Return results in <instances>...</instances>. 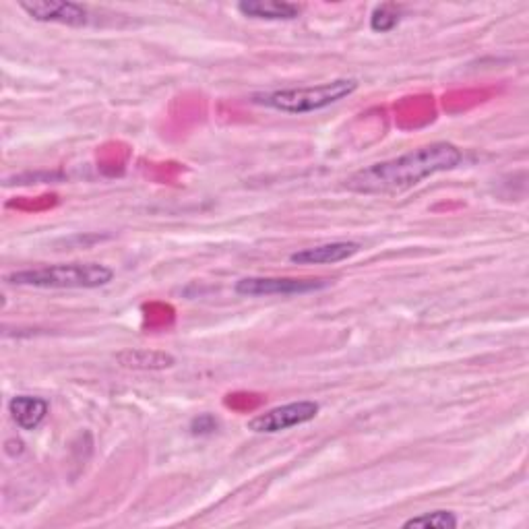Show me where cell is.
<instances>
[{
    "instance_id": "1",
    "label": "cell",
    "mask_w": 529,
    "mask_h": 529,
    "mask_svg": "<svg viewBox=\"0 0 529 529\" xmlns=\"http://www.w3.org/2000/svg\"><path fill=\"white\" fill-rule=\"evenodd\" d=\"M463 153L447 141L428 143L399 155V158L370 164L346 180V189L358 195H397L406 193L422 180L457 168Z\"/></svg>"
},
{
    "instance_id": "2",
    "label": "cell",
    "mask_w": 529,
    "mask_h": 529,
    "mask_svg": "<svg viewBox=\"0 0 529 529\" xmlns=\"http://www.w3.org/2000/svg\"><path fill=\"white\" fill-rule=\"evenodd\" d=\"M114 279V271L102 263H62L21 269L7 275V282L40 290H98Z\"/></svg>"
},
{
    "instance_id": "3",
    "label": "cell",
    "mask_w": 529,
    "mask_h": 529,
    "mask_svg": "<svg viewBox=\"0 0 529 529\" xmlns=\"http://www.w3.org/2000/svg\"><path fill=\"white\" fill-rule=\"evenodd\" d=\"M360 83L356 79H333L321 85L310 87H292L253 93L251 102L269 110L284 114H308L325 110L341 100H346L358 91Z\"/></svg>"
},
{
    "instance_id": "4",
    "label": "cell",
    "mask_w": 529,
    "mask_h": 529,
    "mask_svg": "<svg viewBox=\"0 0 529 529\" xmlns=\"http://www.w3.org/2000/svg\"><path fill=\"white\" fill-rule=\"evenodd\" d=\"M331 279H298V277H242L236 282L234 292L246 298L261 296H302L327 290Z\"/></svg>"
},
{
    "instance_id": "5",
    "label": "cell",
    "mask_w": 529,
    "mask_h": 529,
    "mask_svg": "<svg viewBox=\"0 0 529 529\" xmlns=\"http://www.w3.org/2000/svg\"><path fill=\"white\" fill-rule=\"evenodd\" d=\"M321 412V406L317 401L310 399H300L286 403V406H277L273 410H267L265 414L255 416L253 420H248L246 428L257 434H277L290 430L294 426H302L313 422Z\"/></svg>"
},
{
    "instance_id": "6",
    "label": "cell",
    "mask_w": 529,
    "mask_h": 529,
    "mask_svg": "<svg viewBox=\"0 0 529 529\" xmlns=\"http://www.w3.org/2000/svg\"><path fill=\"white\" fill-rule=\"evenodd\" d=\"M19 9L38 23H60L69 27H83L89 23L87 9L69 0H21Z\"/></svg>"
},
{
    "instance_id": "7",
    "label": "cell",
    "mask_w": 529,
    "mask_h": 529,
    "mask_svg": "<svg viewBox=\"0 0 529 529\" xmlns=\"http://www.w3.org/2000/svg\"><path fill=\"white\" fill-rule=\"evenodd\" d=\"M362 244L354 240H337V242H325L319 246H310L302 248V251H296L290 255V263L294 265H333L348 261L354 255L360 253Z\"/></svg>"
},
{
    "instance_id": "8",
    "label": "cell",
    "mask_w": 529,
    "mask_h": 529,
    "mask_svg": "<svg viewBox=\"0 0 529 529\" xmlns=\"http://www.w3.org/2000/svg\"><path fill=\"white\" fill-rule=\"evenodd\" d=\"M236 9L240 15L259 21H294L302 13L300 5L279 3V0H242Z\"/></svg>"
},
{
    "instance_id": "9",
    "label": "cell",
    "mask_w": 529,
    "mask_h": 529,
    "mask_svg": "<svg viewBox=\"0 0 529 529\" xmlns=\"http://www.w3.org/2000/svg\"><path fill=\"white\" fill-rule=\"evenodd\" d=\"M116 364L129 370H143V372H158L176 366V358L162 350H147V348H129L114 356Z\"/></svg>"
},
{
    "instance_id": "10",
    "label": "cell",
    "mask_w": 529,
    "mask_h": 529,
    "mask_svg": "<svg viewBox=\"0 0 529 529\" xmlns=\"http://www.w3.org/2000/svg\"><path fill=\"white\" fill-rule=\"evenodd\" d=\"M50 403L36 395H17L9 401V414L21 430H36L46 420Z\"/></svg>"
},
{
    "instance_id": "11",
    "label": "cell",
    "mask_w": 529,
    "mask_h": 529,
    "mask_svg": "<svg viewBox=\"0 0 529 529\" xmlns=\"http://www.w3.org/2000/svg\"><path fill=\"white\" fill-rule=\"evenodd\" d=\"M459 525V519L451 511H432V513H422L418 517L408 519L403 523V527H437V529H453Z\"/></svg>"
},
{
    "instance_id": "12",
    "label": "cell",
    "mask_w": 529,
    "mask_h": 529,
    "mask_svg": "<svg viewBox=\"0 0 529 529\" xmlns=\"http://www.w3.org/2000/svg\"><path fill=\"white\" fill-rule=\"evenodd\" d=\"M399 7L397 5H379L370 15V29L377 34H389L399 25Z\"/></svg>"
},
{
    "instance_id": "13",
    "label": "cell",
    "mask_w": 529,
    "mask_h": 529,
    "mask_svg": "<svg viewBox=\"0 0 529 529\" xmlns=\"http://www.w3.org/2000/svg\"><path fill=\"white\" fill-rule=\"evenodd\" d=\"M217 428H220V420L213 414H199L189 424L193 437H211V434L217 432Z\"/></svg>"
}]
</instances>
